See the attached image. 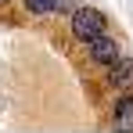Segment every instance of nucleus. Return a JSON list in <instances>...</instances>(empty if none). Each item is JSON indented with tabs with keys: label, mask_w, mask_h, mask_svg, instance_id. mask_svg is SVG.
<instances>
[{
	"label": "nucleus",
	"mask_w": 133,
	"mask_h": 133,
	"mask_svg": "<svg viewBox=\"0 0 133 133\" xmlns=\"http://www.w3.org/2000/svg\"><path fill=\"white\" fill-rule=\"evenodd\" d=\"M101 32H104V15H101V11H94V7H79V11L72 15V36H76V40L90 43V40L101 36Z\"/></svg>",
	"instance_id": "nucleus-1"
},
{
	"label": "nucleus",
	"mask_w": 133,
	"mask_h": 133,
	"mask_svg": "<svg viewBox=\"0 0 133 133\" xmlns=\"http://www.w3.org/2000/svg\"><path fill=\"white\" fill-rule=\"evenodd\" d=\"M119 58V40H111V36H94L90 40V61H97V65H111Z\"/></svg>",
	"instance_id": "nucleus-2"
},
{
	"label": "nucleus",
	"mask_w": 133,
	"mask_h": 133,
	"mask_svg": "<svg viewBox=\"0 0 133 133\" xmlns=\"http://www.w3.org/2000/svg\"><path fill=\"white\" fill-rule=\"evenodd\" d=\"M108 79L115 83V87H133V61H130V58H115Z\"/></svg>",
	"instance_id": "nucleus-3"
},
{
	"label": "nucleus",
	"mask_w": 133,
	"mask_h": 133,
	"mask_svg": "<svg viewBox=\"0 0 133 133\" xmlns=\"http://www.w3.org/2000/svg\"><path fill=\"white\" fill-rule=\"evenodd\" d=\"M115 126L122 133H133V94L119 97V104H115Z\"/></svg>",
	"instance_id": "nucleus-4"
},
{
	"label": "nucleus",
	"mask_w": 133,
	"mask_h": 133,
	"mask_svg": "<svg viewBox=\"0 0 133 133\" xmlns=\"http://www.w3.org/2000/svg\"><path fill=\"white\" fill-rule=\"evenodd\" d=\"M25 7H29L32 15H50V11L58 7V0H25Z\"/></svg>",
	"instance_id": "nucleus-5"
},
{
	"label": "nucleus",
	"mask_w": 133,
	"mask_h": 133,
	"mask_svg": "<svg viewBox=\"0 0 133 133\" xmlns=\"http://www.w3.org/2000/svg\"><path fill=\"white\" fill-rule=\"evenodd\" d=\"M0 4H7V0H0Z\"/></svg>",
	"instance_id": "nucleus-6"
}]
</instances>
